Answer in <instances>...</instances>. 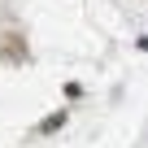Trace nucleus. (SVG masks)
Here are the masks:
<instances>
[{"label":"nucleus","instance_id":"obj_2","mask_svg":"<svg viewBox=\"0 0 148 148\" xmlns=\"http://www.w3.org/2000/svg\"><path fill=\"white\" fill-rule=\"evenodd\" d=\"M61 122H65V113H52V118H48V122H44V126H39V131H57V126H61Z\"/></svg>","mask_w":148,"mask_h":148},{"label":"nucleus","instance_id":"obj_1","mask_svg":"<svg viewBox=\"0 0 148 148\" xmlns=\"http://www.w3.org/2000/svg\"><path fill=\"white\" fill-rule=\"evenodd\" d=\"M0 57H5V61H26V44L13 35V39H5V44H0Z\"/></svg>","mask_w":148,"mask_h":148}]
</instances>
